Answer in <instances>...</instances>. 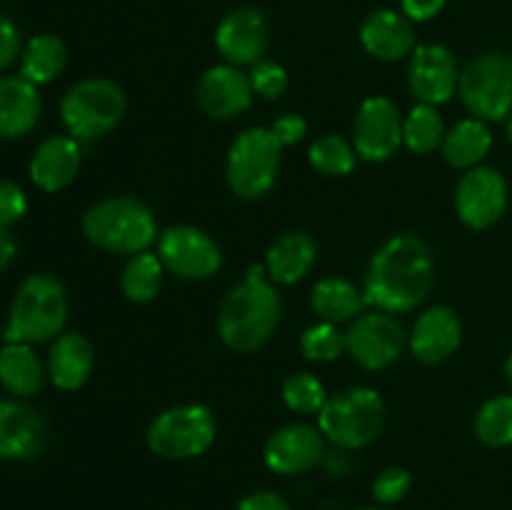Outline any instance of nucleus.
Listing matches in <instances>:
<instances>
[{
  "instance_id": "f257e3e1",
  "label": "nucleus",
  "mask_w": 512,
  "mask_h": 510,
  "mask_svg": "<svg viewBox=\"0 0 512 510\" xmlns=\"http://www.w3.org/2000/svg\"><path fill=\"white\" fill-rule=\"evenodd\" d=\"M435 283V260L430 245L415 233L385 240L370 258L365 273V303L383 313H410L425 303Z\"/></svg>"
},
{
  "instance_id": "f03ea898",
  "label": "nucleus",
  "mask_w": 512,
  "mask_h": 510,
  "mask_svg": "<svg viewBox=\"0 0 512 510\" xmlns=\"http://www.w3.org/2000/svg\"><path fill=\"white\" fill-rule=\"evenodd\" d=\"M283 303L263 265H250L243 283L230 288L218 310L220 340L235 353H253L273 338Z\"/></svg>"
},
{
  "instance_id": "7ed1b4c3",
  "label": "nucleus",
  "mask_w": 512,
  "mask_h": 510,
  "mask_svg": "<svg viewBox=\"0 0 512 510\" xmlns=\"http://www.w3.org/2000/svg\"><path fill=\"white\" fill-rule=\"evenodd\" d=\"M83 235L105 253L138 255L158 240V220L143 200L115 195L85 210Z\"/></svg>"
},
{
  "instance_id": "20e7f679",
  "label": "nucleus",
  "mask_w": 512,
  "mask_h": 510,
  "mask_svg": "<svg viewBox=\"0 0 512 510\" xmlns=\"http://www.w3.org/2000/svg\"><path fill=\"white\" fill-rule=\"evenodd\" d=\"M68 320V293L48 273H35L20 283L5 325V343H48L58 338Z\"/></svg>"
},
{
  "instance_id": "39448f33",
  "label": "nucleus",
  "mask_w": 512,
  "mask_h": 510,
  "mask_svg": "<svg viewBox=\"0 0 512 510\" xmlns=\"http://www.w3.org/2000/svg\"><path fill=\"white\" fill-rule=\"evenodd\" d=\"M385 423V403L378 390L355 385L328 398L318 413V428L343 450L365 448L380 435Z\"/></svg>"
},
{
  "instance_id": "423d86ee",
  "label": "nucleus",
  "mask_w": 512,
  "mask_h": 510,
  "mask_svg": "<svg viewBox=\"0 0 512 510\" xmlns=\"http://www.w3.org/2000/svg\"><path fill=\"white\" fill-rule=\"evenodd\" d=\"M128 100L123 88L108 78H85L60 100V120L70 138L98 140L123 120Z\"/></svg>"
},
{
  "instance_id": "0eeeda50",
  "label": "nucleus",
  "mask_w": 512,
  "mask_h": 510,
  "mask_svg": "<svg viewBox=\"0 0 512 510\" xmlns=\"http://www.w3.org/2000/svg\"><path fill=\"white\" fill-rule=\"evenodd\" d=\"M283 145L270 128H248L233 140L225 163L230 190L243 200H258L278 180Z\"/></svg>"
},
{
  "instance_id": "6e6552de",
  "label": "nucleus",
  "mask_w": 512,
  "mask_h": 510,
  "mask_svg": "<svg viewBox=\"0 0 512 510\" xmlns=\"http://www.w3.org/2000/svg\"><path fill=\"white\" fill-rule=\"evenodd\" d=\"M218 423L208 405H175L155 415L148 428V448L165 460H190L208 453Z\"/></svg>"
},
{
  "instance_id": "1a4fd4ad",
  "label": "nucleus",
  "mask_w": 512,
  "mask_h": 510,
  "mask_svg": "<svg viewBox=\"0 0 512 510\" xmlns=\"http://www.w3.org/2000/svg\"><path fill=\"white\" fill-rule=\"evenodd\" d=\"M458 95L473 118L500 123L512 115V55L483 53L470 60L458 80Z\"/></svg>"
},
{
  "instance_id": "9d476101",
  "label": "nucleus",
  "mask_w": 512,
  "mask_h": 510,
  "mask_svg": "<svg viewBox=\"0 0 512 510\" xmlns=\"http://www.w3.org/2000/svg\"><path fill=\"white\" fill-rule=\"evenodd\" d=\"M405 328L383 310L360 313L345 330V353L365 370H385L403 355Z\"/></svg>"
},
{
  "instance_id": "9b49d317",
  "label": "nucleus",
  "mask_w": 512,
  "mask_h": 510,
  "mask_svg": "<svg viewBox=\"0 0 512 510\" xmlns=\"http://www.w3.org/2000/svg\"><path fill=\"white\" fill-rule=\"evenodd\" d=\"M158 258L165 270L185 280H205L223 265L218 243L195 225H173L158 235Z\"/></svg>"
},
{
  "instance_id": "f8f14e48",
  "label": "nucleus",
  "mask_w": 512,
  "mask_h": 510,
  "mask_svg": "<svg viewBox=\"0 0 512 510\" xmlns=\"http://www.w3.org/2000/svg\"><path fill=\"white\" fill-rule=\"evenodd\" d=\"M403 145V115L398 105L383 95L363 100L355 115L353 148L368 163H385Z\"/></svg>"
},
{
  "instance_id": "ddd939ff",
  "label": "nucleus",
  "mask_w": 512,
  "mask_h": 510,
  "mask_svg": "<svg viewBox=\"0 0 512 510\" xmlns=\"http://www.w3.org/2000/svg\"><path fill=\"white\" fill-rule=\"evenodd\" d=\"M508 208V183L503 173L488 165L470 168L455 188L458 218L473 230H488Z\"/></svg>"
},
{
  "instance_id": "4468645a",
  "label": "nucleus",
  "mask_w": 512,
  "mask_h": 510,
  "mask_svg": "<svg viewBox=\"0 0 512 510\" xmlns=\"http://www.w3.org/2000/svg\"><path fill=\"white\" fill-rule=\"evenodd\" d=\"M270 43V25L263 10L253 5H243L225 15L215 30V48L230 65H250L260 63Z\"/></svg>"
},
{
  "instance_id": "2eb2a0df",
  "label": "nucleus",
  "mask_w": 512,
  "mask_h": 510,
  "mask_svg": "<svg viewBox=\"0 0 512 510\" xmlns=\"http://www.w3.org/2000/svg\"><path fill=\"white\" fill-rule=\"evenodd\" d=\"M458 60L440 43L418 45L410 55L408 85L415 100L423 105H443L458 90Z\"/></svg>"
},
{
  "instance_id": "dca6fc26",
  "label": "nucleus",
  "mask_w": 512,
  "mask_h": 510,
  "mask_svg": "<svg viewBox=\"0 0 512 510\" xmlns=\"http://www.w3.org/2000/svg\"><path fill=\"white\" fill-rule=\"evenodd\" d=\"M263 458L273 473H308L325 458V435L320 433V428L305 423L283 425L268 438Z\"/></svg>"
},
{
  "instance_id": "f3484780",
  "label": "nucleus",
  "mask_w": 512,
  "mask_h": 510,
  "mask_svg": "<svg viewBox=\"0 0 512 510\" xmlns=\"http://www.w3.org/2000/svg\"><path fill=\"white\" fill-rule=\"evenodd\" d=\"M253 85L250 75L243 73L238 65H213L205 70L195 88L200 110L215 120H230L245 113L253 105Z\"/></svg>"
},
{
  "instance_id": "a211bd4d",
  "label": "nucleus",
  "mask_w": 512,
  "mask_h": 510,
  "mask_svg": "<svg viewBox=\"0 0 512 510\" xmlns=\"http://www.w3.org/2000/svg\"><path fill=\"white\" fill-rule=\"evenodd\" d=\"M48 443V423L28 403L0 398V460H33Z\"/></svg>"
},
{
  "instance_id": "6ab92c4d",
  "label": "nucleus",
  "mask_w": 512,
  "mask_h": 510,
  "mask_svg": "<svg viewBox=\"0 0 512 510\" xmlns=\"http://www.w3.org/2000/svg\"><path fill=\"white\" fill-rule=\"evenodd\" d=\"M463 340V323L448 305H433L425 310L410 333V350L425 365H438L448 360Z\"/></svg>"
},
{
  "instance_id": "aec40b11",
  "label": "nucleus",
  "mask_w": 512,
  "mask_h": 510,
  "mask_svg": "<svg viewBox=\"0 0 512 510\" xmlns=\"http://www.w3.org/2000/svg\"><path fill=\"white\" fill-rule=\"evenodd\" d=\"M360 43L373 58L378 60H403L413 55L415 28L413 20L405 18L398 10H375L360 25Z\"/></svg>"
},
{
  "instance_id": "412c9836",
  "label": "nucleus",
  "mask_w": 512,
  "mask_h": 510,
  "mask_svg": "<svg viewBox=\"0 0 512 510\" xmlns=\"http://www.w3.org/2000/svg\"><path fill=\"white\" fill-rule=\"evenodd\" d=\"M80 170V143L70 135H53L35 148L30 158V180L45 193L68 188Z\"/></svg>"
},
{
  "instance_id": "4be33fe9",
  "label": "nucleus",
  "mask_w": 512,
  "mask_h": 510,
  "mask_svg": "<svg viewBox=\"0 0 512 510\" xmlns=\"http://www.w3.org/2000/svg\"><path fill=\"white\" fill-rule=\"evenodd\" d=\"M318 263V245L305 230H288L278 235L265 253V273L273 283L293 285L303 280Z\"/></svg>"
},
{
  "instance_id": "5701e85b",
  "label": "nucleus",
  "mask_w": 512,
  "mask_h": 510,
  "mask_svg": "<svg viewBox=\"0 0 512 510\" xmlns=\"http://www.w3.org/2000/svg\"><path fill=\"white\" fill-rule=\"evenodd\" d=\"M40 95L38 85L23 75L0 78V138H23L38 125Z\"/></svg>"
},
{
  "instance_id": "b1692460",
  "label": "nucleus",
  "mask_w": 512,
  "mask_h": 510,
  "mask_svg": "<svg viewBox=\"0 0 512 510\" xmlns=\"http://www.w3.org/2000/svg\"><path fill=\"white\" fill-rule=\"evenodd\" d=\"M93 370V345L80 333H60L48 355V375L55 388L78 390Z\"/></svg>"
},
{
  "instance_id": "393cba45",
  "label": "nucleus",
  "mask_w": 512,
  "mask_h": 510,
  "mask_svg": "<svg viewBox=\"0 0 512 510\" xmlns=\"http://www.w3.org/2000/svg\"><path fill=\"white\" fill-rule=\"evenodd\" d=\"M490 148H493V133H490L488 123L480 118H465L445 130L440 153H443L445 163L453 168L470 170L483 163Z\"/></svg>"
},
{
  "instance_id": "a878e982",
  "label": "nucleus",
  "mask_w": 512,
  "mask_h": 510,
  "mask_svg": "<svg viewBox=\"0 0 512 510\" xmlns=\"http://www.w3.org/2000/svg\"><path fill=\"white\" fill-rule=\"evenodd\" d=\"M310 305H313L320 320L340 325L358 318L368 303H365L363 288L350 283L348 278H338L335 275V278H323L313 285Z\"/></svg>"
},
{
  "instance_id": "bb28decb",
  "label": "nucleus",
  "mask_w": 512,
  "mask_h": 510,
  "mask_svg": "<svg viewBox=\"0 0 512 510\" xmlns=\"http://www.w3.org/2000/svg\"><path fill=\"white\" fill-rule=\"evenodd\" d=\"M45 370L33 345L5 343L0 350V385L18 398H28L43 388Z\"/></svg>"
},
{
  "instance_id": "cd10ccee",
  "label": "nucleus",
  "mask_w": 512,
  "mask_h": 510,
  "mask_svg": "<svg viewBox=\"0 0 512 510\" xmlns=\"http://www.w3.org/2000/svg\"><path fill=\"white\" fill-rule=\"evenodd\" d=\"M65 63H68V48L58 35H35L20 55V75L33 85H45L63 73Z\"/></svg>"
},
{
  "instance_id": "c85d7f7f",
  "label": "nucleus",
  "mask_w": 512,
  "mask_h": 510,
  "mask_svg": "<svg viewBox=\"0 0 512 510\" xmlns=\"http://www.w3.org/2000/svg\"><path fill=\"white\" fill-rule=\"evenodd\" d=\"M163 275L165 265L158 258V253L145 250V253L130 255L123 275H120V288H123L125 298L133 300V303H150L163 288Z\"/></svg>"
},
{
  "instance_id": "c756f323",
  "label": "nucleus",
  "mask_w": 512,
  "mask_h": 510,
  "mask_svg": "<svg viewBox=\"0 0 512 510\" xmlns=\"http://www.w3.org/2000/svg\"><path fill=\"white\" fill-rule=\"evenodd\" d=\"M445 138V123L440 118L435 105L418 103L408 115L403 118V143L408 145L413 153L430 155L443 145Z\"/></svg>"
},
{
  "instance_id": "7c9ffc66",
  "label": "nucleus",
  "mask_w": 512,
  "mask_h": 510,
  "mask_svg": "<svg viewBox=\"0 0 512 510\" xmlns=\"http://www.w3.org/2000/svg\"><path fill=\"white\" fill-rule=\"evenodd\" d=\"M475 435L488 448L512 445V395H495L475 415Z\"/></svg>"
},
{
  "instance_id": "2f4dec72",
  "label": "nucleus",
  "mask_w": 512,
  "mask_h": 510,
  "mask_svg": "<svg viewBox=\"0 0 512 510\" xmlns=\"http://www.w3.org/2000/svg\"><path fill=\"white\" fill-rule=\"evenodd\" d=\"M355 158H358L355 148L340 135H323V138L313 140L308 150L310 165L328 178H343V175L353 173Z\"/></svg>"
},
{
  "instance_id": "473e14b6",
  "label": "nucleus",
  "mask_w": 512,
  "mask_h": 510,
  "mask_svg": "<svg viewBox=\"0 0 512 510\" xmlns=\"http://www.w3.org/2000/svg\"><path fill=\"white\" fill-rule=\"evenodd\" d=\"M283 403L288 405L293 413L300 415H313L323 410V405L328 403V393H325V385L315 378L313 373H293L283 380Z\"/></svg>"
},
{
  "instance_id": "72a5a7b5",
  "label": "nucleus",
  "mask_w": 512,
  "mask_h": 510,
  "mask_svg": "<svg viewBox=\"0 0 512 510\" xmlns=\"http://www.w3.org/2000/svg\"><path fill=\"white\" fill-rule=\"evenodd\" d=\"M300 350L313 363H330L345 353V333L335 323H315L300 335Z\"/></svg>"
},
{
  "instance_id": "f704fd0d",
  "label": "nucleus",
  "mask_w": 512,
  "mask_h": 510,
  "mask_svg": "<svg viewBox=\"0 0 512 510\" xmlns=\"http://www.w3.org/2000/svg\"><path fill=\"white\" fill-rule=\"evenodd\" d=\"M248 75L255 95L265 100L280 98L288 90V70L275 63V60H260L250 68Z\"/></svg>"
},
{
  "instance_id": "c9c22d12",
  "label": "nucleus",
  "mask_w": 512,
  "mask_h": 510,
  "mask_svg": "<svg viewBox=\"0 0 512 510\" xmlns=\"http://www.w3.org/2000/svg\"><path fill=\"white\" fill-rule=\"evenodd\" d=\"M410 485H413V475L405 468L393 465V468H385L383 473L373 480V498L383 505L398 503V500H403L405 495H408Z\"/></svg>"
},
{
  "instance_id": "e433bc0d",
  "label": "nucleus",
  "mask_w": 512,
  "mask_h": 510,
  "mask_svg": "<svg viewBox=\"0 0 512 510\" xmlns=\"http://www.w3.org/2000/svg\"><path fill=\"white\" fill-rule=\"evenodd\" d=\"M25 213H28L25 190L13 180H0V228L20 223Z\"/></svg>"
},
{
  "instance_id": "4c0bfd02",
  "label": "nucleus",
  "mask_w": 512,
  "mask_h": 510,
  "mask_svg": "<svg viewBox=\"0 0 512 510\" xmlns=\"http://www.w3.org/2000/svg\"><path fill=\"white\" fill-rule=\"evenodd\" d=\"M18 55H23V40H20L18 25L5 18V15H0V70L15 63Z\"/></svg>"
},
{
  "instance_id": "58836bf2",
  "label": "nucleus",
  "mask_w": 512,
  "mask_h": 510,
  "mask_svg": "<svg viewBox=\"0 0 512 510\" xmlns=\"http://www.w3.org/2000/svg\"><path fill=\"white\" fill-rule=\"evenodd\" d=\"M270 130H273L275 138L280 140V145H283V148H290V145L300 143V140L308 135V120H305L303 115L288 113V115H283V118L275 120V123L270 125Z\"/></svg>"
},
{
  "instance_id": "ea45409f",
  "label": "nucleus",
  "mask_w": 512,
  "mask_h": 510,
  "mask_svg": "<svg viewBox=\"0 0 512 510\" xmlns=\"http://www.w3.org/2000/svg\"><path fill=\"white\" fill-rule=\"evenodd\" d=\"M238 510H293V505L273 490H258V493L245 495Z\"/></svg>"
},
{
  "instance_id": "a19ab883",
  "label": "nucleus",
  "mask_w": 512,
  "mask_h": 510,
  "mask_svg": "<svg viewBox=\"0 0 512 510\" xmlns=\"http://www.w3.org/2000/svg\"><path fill=\"white\" fill-rule=\"evenodd\" d=\"M445 3L448 0H400V8H403L400 13L413 23H425V20H433L445 8Z\"/></svg>"
},
{
  "instance_id": "79ce46f5",
  "label": "nucleus",
  "mask_w": 512,
  "mask_h": 510,
  "mask_svg": "<svg viewBox=\"0 0 512 510\" xmlns=\"http://www.w3.org/2000/svg\"><path fill=\"white\" fill-rule=\"evenodd\" d=\"M15 253H18V245H15L13 235L8 233V228H0V273L13 263Z\"/></svg>"
},
{
  "instance_id": "37998d69",
  "label": "nucleus",
  "mask_w": 512,
  "mask_h": 510,
  "mask_svg": "<svg viewBox=\"0 0 512 510\" xmlns=\"http://www.w3.org/2000/svg\"><path fill=\"white\" fill-rule=\"evenodd\" d=\"M505 375H508V380H510V385H512V353H510L508 363H505Z\"/></svg>"
},
{
  "instance_id": "c03bdc74",
  "label": "nucleus",
  "mask_w": 512,
  "mask_h": 510,
  "mask_svg": "<svg viewBox=\"0 0 512 510\" xmlns=\"http://www.w3.org/2000/svg\"><path fill=\"white\" fill-rule=\"evenodd\" d=\"M508 140L512 143V115L508 118Z\"/></svg>"
},
{
  "instance_id": "a18cd8bd",
  "label": "nucleus",
  "mask_w": 512,
  "mask_h": 510,
  "mask_svg": "<svg viewBox=\"0 0 512 510\" xmlns=\"http://www.w3.org/2000/svg\"><path fill=\"white\" fill-rule=\"evenodd\" d=\"M358 510H385V508H378V505H370V508H358Z\"/></svg>"
}]
</instances>
